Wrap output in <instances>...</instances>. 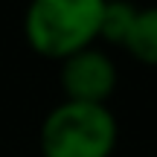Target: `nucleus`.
<instances>
[{
    "mask_svg": "<svg viewBox=\"0 0 157 157\" xmlns=\"http://www.w3.org/2000/svg\"><path fill=\"white\" fill-rule=\"evenodd\" d=\"M119 143V122L102 102L61 99L47 111L38 131L44 157H111Z\"/></svg>",
    "mask_w": 157,
    "mask_h": 157,
    "instance_id": "obj_1",
    "label": "nucleus"
},
{
    "mask_svg": "<svg viewBox=\"0 0 157 157\" xmlns=\"http://www.w3.org/2000/svg\"><path fill=\"white\" fill-rule=\"evenodd\" d=\"M122 47L140 64L157 67V3L137 9L134 26H131V32H128V38H125Z\"/></svg>",
    "mask_w": 157,
    "mask_h": 157,
    "instance_id": "obj_4",
    "label": "nucleus"
},
{
    "mask_svg": "<svg viewBox=\"0 0 157 157\" xmlns=\"http://www.w3.org/2000/svg\"><path fill=\"white\" fill-rule=\"evenodd\" d=\"M105 0H29L23 12V38L38 56L58 58L93 47Z\"/></svg>",
    "mask_w": 157,
    "mask_h": 157,
    "instance_id": "obj_2",
    "label": "nucleus"
},
{
    "mask_svg": "<svg viewBox=\"0 0 157 157\" xmlns=\"http://www.w3.org/2000/svg\"><path fill=\"white\" fill-rule=\"evenodd\" d=\"M117 78H119L117 61L96 44L67 56L58 70L64 99L73 102H102L105 105L108 96L117 90Z\"/></svg>",
    "mask_w": 157,
    "mask_h": 157,
    "instance_id": "obj_3",
    "label": "nucleus"
},
{
    "mask_svg": "<svg viewBox=\"0 0 157 157\" xmlns=\"http://www.w3.org/2000/svg\"><path fill=\"white\" fill-rule=\"evenodd\" d=\"M140 6L131 3V0H105V9H102V21H99V38L105 44L122 47L128 38L131 26H134V17Z\"/></svg>",
    "mask_w": 157,
    "mask_h": 157,
    "instance_id": "obj_5",
    "label": "nucleus"
}]
</instances>
